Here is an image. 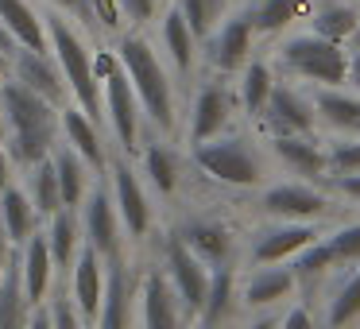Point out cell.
Segmentation results:
<instances>
[{"mask_svg":"<svg viewBox=\"0 0 360 329\" xmlns=\"http://www.w3.org/2000/svg\"><path fill=\"white\" fill-rule=\"evenodd\" d=\"M35 306L27 302L24 279H20V264L8 259L4 275H0V329H27Z\"/></svg>","mask_w":360,"mask_h":329,"instance_id":"cell-29","label":"cell"},{"mask_svg":"<svg viewBox=\"0 0 360 329\" xmlns=\"http://www.w3.org/2000/svg\"><path fill=\"white\" fill-rule=\"evenodd\" d=\"M233 109H236V97L229 93L225 82H205L194 93V105H190V148L213 140V136H225Z\"/></svg>","mask_w":360,"mask_h":329,"instance_id":"cell-14","label":"cell"},{"mask_svg":"<svg viewBox=\"0 0 360 329\" xmlns=\"http://www.w3.org/2000/svg\"><path fill=\"white\" fill-rule=\"evenodd\" d=\"M43 236H47V248H51L55 267H63V271L74 264L78 248L86 244L82 240V225H78V217H74V209H58L55 217H51V228Z\"/></svg>","mask_w":360,"mask_h":329,"instance_id":"cell-32","label":"cell"},{"mask_svg":"<svg viewBox=\"0 0 360 329\" xmlns=\"http://www.w3.org/2000/svg\"><path fill=\"white\" fill-rule=\"evenodd\" d=\"M86 16L101 24L105 35H124V12L117 0H86Z\"/></svg>","mask_w":360,"mask_h":329,"instance_id":"cell-42","label":"cell"},{"mask_svg":"<svg viewBox=\"0 0 360 329\" xmlns=\"http://www.w3.org/2000/svg\"><path fill=\"white\" fill-rule=\"evenodd\" d=\"M326 167L329 174H356L360 171V136H345V140H333L326 151Z\"/></svg>","mask_w":360,"mask_h":329,"instance_id":"cell-40","label":"cell"},{"mask_svg":"<svg viewBox=\"0 0 360 329\" xmlns=\"http://www.w3.org/2000/svg\"><path fill=\"white\" fill-rule=\"evenodd\" d=\"M117 58L136 89L140 112L159 132H174V86H171V74H167L159 51L140 32H124L117 43Z\"/></svg>","mask_w":360,"mask_h":329,"instance_id":"cell-2","label":"cell"},{"mask_svg":"<svg viewBox=\"0 0 360 329\" xmlns=\"http://www.w3.org/2000/svg\"><path fill=\"white\" fill-rule=\"evenodd\" d=\"M182 310L179 295L171 290L163 267H151L148 275L140 279V321L143 329H182Z\"/></svg>","mask_w":360,"mask_h":329,"instance_id":"cell-16","label":"cell"},{"mask_svg":"<svg viewBox=\"0 0 360 329\" xmlns=\"http://www.w3.org/2000/svg\"><path fill=\"white\" fill-rule=\"evenodd\" d=\"M20 279H24V290H27V302L32 306H43V295L51 287V271H55V259H51V248H47V236L43 233H32L24 244H20Z\"/></svg>","mask_w":360,"mask_h":329,"instance_id":"cell-22","label":"cell"},{"mask_svg":"<svg viewBox=\"0 0 360 329\" xmlns=\"http://www.w3.org/2000/svg\"><path fill=\"white\" fill-rule=\"evenodd\" d=\"M8 252H12V244H8V236H4V225H0V275L8 267Z\"/></svg>","mask_w":360,"mask_h":329,"instance_id":"cell-53","label":"cell"},{"mask_svg":"<svg viewBox=\"0 0 360 329\" xmlns=\"http://www.w3.org/2000/svg\"><path fill=\"white\" fill-rule=\"evenodd\" d=\"M143 174H148V182L159 194L171 198L179 190V155L167 143H148V151H143Z\"/></svg>","mask_w":360,"mask_h":329,"instance_id":"cell-37","label":"cell"},{"mask_svg":"<svg viewBox=\"0 0 360 329\" xmlns=\"http://www.w3.org/2000/svg\"><path fill=\"white\" fill-rule=\"evenodd\" d=\"M0 225H4V236H8L12 248H20L32 233H39V213H35L27 190L16 182L0 190Z\"/></svg>","mask_w":360,"mask_h":329,"instance_id":"cell-24","label":"cell"},{"mask_svg":"<svg viewBox=\"0 0 360 329\" xmlns=\"http://www.w3.org/2000/svg\"><path fill=\"white\" fill-rule=\"evenodd\" d=\"M279 329H318V325H314V314L298 302V306H290V310L279 318Z\"/></svg>","mask_w":360,"mask_h":329,"instance_id":"cell-45","label":"cell"},{"mask_svg":"<svg viewBox=\"0 0 360 329\" xmlns=\"http://www.w3.org/2000/svg\"><path fill=\"white\" fill-rule=\"evenodd\" d=\"M16 51H20V47H16V39L8 35V27H4V20H0V55H8V58H12Z\"/></svg>","mask_w":360,"mask_h":329,"instance_id":"cell-50","label":"cell"},{"mask_svg":"<svg viewBox=\"0 0 360 329\" xmlns=\"http://www.w3.org/2000/svg\"><path fill=\"white\" fill-rule=\"evenodd\" d=\"M271 151L290 174H298L302 182H321L329 179L326 167V148L310 136H271Z\"/></svg>","mask_w":360,"mask_h":329,"instance_id":"cell-20","label":"cell"},{"mask_svg":"<svg viewBox=\"0 0 360 329\" xmlns=\"http://www.w3.org/2000/svg\"><path fill=\"white\" fill-rule=\"evenodd\" d=\"M244 329H279V318H271V314H264V318H256V321H248Z\"/></svg>","mask_w":360,"mask_h":329,"instance_id":"cell-52","label":"cell"},{"mask_svg":"<svg viewBox=\"0 0 360 329\" xmlns=\"http://www.w3.org/2000/svg\"><path fill=\"white\" fill-rule=\"evenodd\" d=\"M279 66L290 78L310 82L314 89H345L349 82V51L314 32L290 35L279 47Z\"/></svg>","mask_w":360,"mask_h":329,"instance_id":"cell-4","label":"cell"},{"mask_svg":"<svg viewBox=\"0 0 360 329\" xmlns=\"http://www.w3.org/2000/svg\"><path fill=\"white\" fill-rule=\"evenodd\" d=\"M352 43H356V47H360V27H356V39H352Z\"/></svg>","mask_w":360,"mask_h":329,"instance_id":"cell-56","label":"cell"},{"mask_svg":"<svg viewBox=\"0 0 360 329\" xmlns=\"http://www.w3.org/2000/svg\"><path fill=\"white\" fill-rule=\"evenodd\" d=\"M0 151H8V128H4V112H0Z\"/></svg>","mask_w":360,"mask_h":329,"instance_id":"cell-54","label":"cell"},{"mask_svg":"<svg viewBox=\"0 0 360 329\" xmlns=\"http://www.w3.org/2000/svg\"><path fill=\"white\" fill-rule=\"evenodd\" d=\"M163 275L171 283V290L179 295L186 318H198V310L205 302V290H210V267L182 244L179 233H171L163 240Z\"/></svg>","mask_w":360,"mask_h":329,"instance_id":"cell-6","label":"cell"},{"mask_svg":"<svg viewBox=\"0 0 360 329\" xmlns=\"http://www.w3.org/2000/svg\"><path fill=\"white\" fill-rule=\"evenodd\" d=\"M314 240H321L314 221H279V225L256 233L252 240V264L267 267V264H290L302 248H310Z\"/></svg>","mask_w":360,"mask_h":329,"instance_id":"cell-12","label":"cell"},{"mask_svg":"<svg viewBox=\"0 0 360 329\" xmlns=\"http://www.w3.org/2000/svg\"><path fill=\"white\" fill-rule=\"evenodd\" d=\"M233 298H236V279L233 267H210V290H205V302L198 310V325L202 329H217L221 321L233 314Z\"/></svg>","mask_w":360,"mask_h":329,"instance_id":"cell-30","label":"cell"},{"mask_svg":"<svg viewBox=\"0 0 360 329\" xmlns=\"http://www.w3.org/2000/svg\"><path fill=\"white\" fill-rule=\"evenodd\" d=\"M248 16H252V27H256V32L279 35V32H287L298 16H310V0H259Z\"/></svg>","mask_w":360,"mask_h":329,"instance_id":"cell-34","label":"cell"},{"mask_svg":"<svg viewBox=\"0 0 360 329\" xmlns=\"http://www.w3.org/2000/svg\"><path fill=\"white\" fill-rule=\"evenodd\" d=\"M4 186H12V159H8V151H0V190Z\"/></svg>","mask_w":360,"mask_h":329,"instance_id":"cell-51","label":"cell"},{"mask_svg":"<svg viewBox=\"0 0 360 329\" xmlns=\"http://www.w3.org/2000/svg\"><path fill=\"white\" fill-rule=\"evenodd\" d=\"M337 267L333 252H329L326 240H314L310 248H302L295 259H290V275H295V283H310L318 279V275H329Z\"/></svg>","mask_w":360,"mask_h":329,"instance_id":"cell-38","label":"cell"},{"mask_svg":"<svg viewBox=\"0 0 360 329\" xmlns=\"http://www.w3.org/2000/svg\"><path fill=\"white\" fill-rule=\"evenodd\" d=\"M8 66H12V58H8V55H0V82L8 78Z\"/></svg>","mask_w":360,"mask_h":329,"instance_id":"cell-55","label":"cell"},{"mask_svg":"<svg viewBox=\"0 0 360 329\" xmlns=\"http://www.w3.org/2000/svg\"><path fill=\"white\" fill-rule=\"evenodd\" d=\"M264 128L271 136H310L318 124V112H314V97L298 93L295 86H283L275 82L271 97H267L264 112H259Z\"/></svg>","mask_w":360,"mask_h":329,"instance_id":"cell-10","label":"cell"},{"mask_svg":"<svg viewBox=\"0 0 360 329\" xmlns=\"http://www.w3.org/2000/svg\"><path fill=\"white\" fill-rule=\"evenodd\" d=\"M345 86H352V93H360V47L349 55V82Z\"/></svg>","mask_w":360,"mask_h":329,"instance_id":"cell-48","label":"cell"},{"mask_svg":"<svg viewBox=\"0 0 360 329\" xmlns=\"http://www.w3.org/2000/svg\"><path fill=\"white\" fill-rule=\"evenodd\" d=\"M58 132H63L66 148L89 167V171H105L109 167V155H105V140H101V128L97 120H89L78 105H66L58 109Z\"/></svg>","mask_w":360,"mask_h":329,"instance_id":"cell-18","label":"cell"},{"mask_svg":"<svg viewBox=\"0 0 360 329\" xmlns=\"http://www.w3.org/2000/svg\"><path fill=\"white\" fill-rule=\"evenodd\" d=\"M101 101H105V120H109L112 136L120 140V148H124V151H132L136 140H140V117H143V112H140L136 89H132V82H128L120 58H117V66H112V70L105 74V82H101Z\"/></svg>","mask_w":360,"mask_h":329,"instance_id":"cell-8","label":"cell"},{"mask_svg":"<svg viewBox=\"0 0 360 329\" xmlns=\"http://www.w3.org/2000/svg\"><path fill=\"white\" fill-rule=\"evenodd\" d=\"M329 252L337 264H360V221H349L337 233H329Z\"/></svg>","mask_w":360,"mask_h":329,"instance_id":"cell-41","label":"cell"},{"mask_svg":"<svg viewBox=\"0 0 360 329\" xmlns=\"http://www.w3.org/2000/svg\"><path fill=\"white\" fill-rule=\"evenodd\" d=\"M194 163L202 174L233 190H252L267 174L259 148L244 136H213L205 143H194Z\"/></svg>","mask_w":360,"mask_h":329,"instance_id":"cell-5","label":"cell"},{"mask_svg":"<svg viewBox=\"0 0 360 329\" xmlns=\"http://www.w3.org/2000/svg\"><path fill=\"white\" fill-rule=\"evenodd\" d=\"M78 225H82V240L97 252V256L112 259L120 256V213L117 202H112V190L109 186H89L86 202L78 205Z\"/></svg>","mask_w":360,"mask_h":329,"instance_id":"cell-7","label":"cell"},{"mask_svg":"<svg viewBox=\"0 0 360 329\" xmlns=\"http://www.w3.org/2000/svg\"><path fill=\"white\" fill-rule=\"evenodd\" d=\"M159 47H163L167 63L174 66V74L186 78V74L194 70V63H198V35L190 32L186 16L179 12V4H171V8L163 12V24H159Z\"/></svg>","mask_w":360,"mask_h":329,"instance_id":"cell-21","label":"cell"},{"mask_svg":"<svg viewBox=\"0 0 360 329\" xmlns=\"http://www.w3.org/2000/svg\"><path fill=\"white\" fill-rule=\"evenodd\" d=\"M179 236L205 267H225L229 256H233V236L217 221H186Z\"/></svg>","mask_w":360,"mask_h":329,"instance_id":"cell-23","label":"cell"},{"mask_svg":"<svg viewBox=\"0 0 360 329\" xmlns=\"http://www.w3.org/2000/svg\"><path fill=\"white\" fill-rule=\"evenodd\" d=\"M271 89H275V74L267 63L252 58V63L240 66V97H236V101H240V109L248 112V117H259V112H264Z\"/></svg>","mask_w":360,"mask_h":329,"instance_id":"cell-35","label":"cell"},{"mask_svg":"<svg viewBox=\"0 0 360 329\" xmlns=\"http://www.w3.org/2000/svg\"><path fill=\"white\" fill-rule=\"evenodd\" d=\"M333 186L341 190L345 198H352V202H360V171H356V174H337V179H333Z\"/></svg>","mask_w":360,"mask_h":329,"instance_id":"cell-46","label":"cell"},{"mask_svg":"<svg viewBox=\"0 0 360 329\" xmlns=\"http://www.w3.org/2000/svg\"><path fill=\"white\" fill-rule=\"evenodd\" d=\"M0 112H4V128H8V159L20 167H35L51 159L58 148V109L20 86L16 78L0 82Z\"/></svg>","mask_w":360,"mask_h":329,"instance_id":"cell-1","label":"cell"},{"mask_svg":"<svg viewBox=\"0 0 360 329\" xmlns=\"http://www.w3.org/2000/svg\"><path fill=\"white\" fill-rule=\"evenodd\" d=\"M252 35H256V27H252L248 12L229 16L221 27H213V32H210V63H213V70H221V74L240 70V66L248 63Z\"/></svg>","mask_w":360,"mask_h":329,"instance_id":"cell-17","label":"cell"},{"mask_svg":"<svg viewBox=\"0 0 360 329\" xmlns=\"http://www.w3.org/2000/svg\"><path fill=\"white\" fill-rule=\"evenodd\" d=\"M47 20V47L55 51V63L66 78V89H70L74 105L86 112L89 120L105 117V101H101V82L94 74V51L86 47V39L78 35L74 20H66L63 12H51Z\"/></svg>","mask_w":360,"mask_h":329,"instance_id":"cell-3","label":"cell"},{"mask_svg":"<svg viewBox=\"0 0 360 329\" xmlns=\"http://www.w3.org/2000/svg\"><path fill=\"white\" fill-rule=\"evenodd\" d=\"M352 321H360V267H352L341 279V287L329 295L326 306V325L329 329H349Z\"/></svg>","mask_w":360,"mask_h":329,"instance_id":"cell-36","label":"cell"},{"mask_svg":"<svg viewBox=\"0 0 360 329\" xmlns=\"http://www.w3.org/2000/svg\"><path fill=\"white\" fill-rule=\"evenodd\" d=\"M109 174H112V202H117V213H120V225L132 240H143L151 233V202H148V190H143L140 174L132 171V163L124 159H112L109 163Z\"/></svg>","mask_w":360,"mask_h":329,"instance_id":"cell-9","label":"cell"},{"mask_svg":"<svg viewBox=\"0 0 360 329\" xmlns=\"http://www.w3.org/2000/svg\"><path fill=\"white\" fill-rule=\"evenodd\" d=\"M259 209L275 221H314L329 209V198L318 186L295 179V182H275L259 194Z\"/></svg>","mask_w":360,"mask_h":329,"instance_id":"cell-11","label":"cell"},{"mask_svg":"<svg viewBox=\"0 0 360 329\" xmlns=\"http://www.w3.org/2000/svg\"><path fill=\"white\" fill-rule=\"evenodd\" d=\"M0 20L16 39L20 51H51L47 47V20L27 0H0Z\"/></svg>","mask_w":360,"mask_h":329,"instance_id":"cell-25","label":"cell"},{"mask_svg":"<svg viewBox=\"0 0 360 329\" xmlns=\"http://www.w3.org/2000/svg\"><path fill=\"white\" fill-rule=\"evenodd\" d=\"M47 314H51V329H86L82 318H78V310H74V302L66 298V290L47 306Z\"/></svg>","mask_w":360,"mask_h":329,"instance_id":"cell-43","label":"cell"},{"mask_svg":"<svg viewBox=\"0 0 360 329\" xmlns=\"http://www.w3.org/2000/svg\"><path fill=\"white\" fill-rule=\"evenodd\" d=\"M179 12L186 16L190 32L198 39H210V32L217 27V16H221V0H179Z\"/></svg>","mask_w":360,"mask_h":329,"instance_id":"cell-39","label":"cell"},{"mask_svg":"<svg viewBox=\"0 0 360 329\" xmlns=\"http://www.w3.org/2000/svg\"><path fill=\"white\" fill-rule=\"evenodd\" d=\"M24 190H27V198H32L39 221H43V217L51 221L58 209H66V205H63V194H58V174H55V163H51V159L27 167V186H24Z\"/></svg>","mask_w":360,"mask_h":329,"instance_id":"cell-33","label":"cell"},{"mask_svg":"<svg viewBox=\"0 0 360 329\" xmlns=\"http://www.w3.org/2000/svg\"><path fill=\"white\" fill-rule=\"evenodd\" d=\"M314 112L326 128L341 136H360V93L345 89H318L314 93Z\"/></svg>","mask_w":360,"mask_h":329,"instance_id":"cell-27","label":"cell"},{"mask_svg":"<svg viewBox=\"0 0 360 329\" xmlns=\"http://www.w3.org/2000/svg\"><path fill=\"white\" fill-rule=\"evenodd\" d=\"M105 298V256H97L89 244H82L70 264V302L78 310L82 325H94Z\"/></svg>","mask_w":360,"mask_h":329,"instance_id":"cell-13","label":"cell"},{"mask_svg":"<svg viewBox=\"0 0 360 329\" xmlns=\"http://www.w3.org/2000/svg\"><path fill=\"white\" fill-rule=\"evenodd\" d=\"M27 329H51V314H47V306H35V310H32V321H27Z\"/></svg>","mask_w":360,"mask_h":329,"instance_id":"cell-49","label":"cell"},{"mask_svg":"<svg viewBox=\"0 0 360 329\" xmlns=\"http://www.w3.org/2000/svg\"><path fill=\"white\" fill-rule=\"evenodd\" d=\"M120 12H124V24L132 27H143L155 20V8H159V0H117Z\"/></svg>","mask_w":360,"mask_h":329,"instance_id":"cell-44","label":"cell"},{"mask_svg":"<svg viewBox=\"0 0 360 329\" xmlns=\"http://www.w3.org/2000/svg\"><path fill=\"white\" fill-rule=\"evenodd\" d=\"M94 329H132V283L120 256L105 259V298Z\"/></svg>","mask_w":360,"mask_h":329,"instance_id":"cell-19","label":"cell"},{"mask_svg":"<svg viewBox=\"0 0 360 329\" xmlns=\"http://www.w3.org/2000/svg\"><path fill=\"white\" fill-rule=\"evenodd\" d=\"M290 290H295L290 267L267 264V267H256V271L248 275V283H244V302H248L252 310H264V306H275V302H283V298H290Z\"/></svg>","mask_w":360,"mask_h":329,"instance_id":"cell-28","label":"cell"},{"mask_svg":"<svg viewBox=\"0 0 360 329\" xmlns=\"http://www.w3.org/2000/svg\"><path fill=\"white\" fill-rule=\"evenodd\" d=\"M51 163H55V174H58V194H63V205L66 209H78L89 194V179H86V163L74 155L70 148H55L51 151Z\"/></svg>","mask_w":360,"mask_h":329,"instance_id":"cell-31","label":"cell"},{"mask_svg":"<svg viewBox=\"0 0 360 329\" xmlns=\"http://www.w3.org/2000/svg\"><path fill=\"white\" fill-rule=\"evenodd\" d=\"M356 27H360V8L352 0H326L310 12V32L329 43H341V47L356 39Z\"/></svg>","mask_w":360,"mask_h":329,"instance_id":"cell-26","label":"cell"},{"mask_svg":"<svg viewBox=\"0 0 360 329\" xmlns=\"http://www.w3.org/2000/svg\"><path fill=\"white\" fill-rule=\"evenodd\" d=\"M12 74H16L20 86L39 93L43 101H51L55 109H66L70 89H66V78L58 70L55 55H47V51H16L12 55Z\"/></svg>","mask_w":360,"mask_h":329,"instance_id":"cell-15","label":"cell"},{"mask_svg":"<svg viewBox=\"0 0 360 329\" xmlns=\"http://www.w3.org/2000/svg\"><path fill=\"white\" fill-rule=\"evenodd\" d=\"M63 16H74V20H89L86 16V0H51Z\"/></svg>","mask_w":360,"mask_h":329,"instance_id":"cell-47","label":"cell"}]
</instances>
